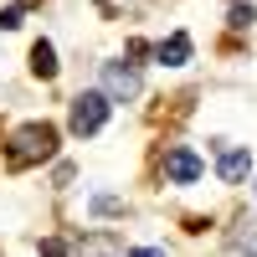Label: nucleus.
<instances>
[{
    "label": "nucleus",
    "mask_w": 257,
    "mask_h": 257,
    "mask_svg": "<svg viewBox=\"0 0 257 257\" xmlns=\"http://www.w3.org/2000/svg\"><path fill=\"white\" fill-rule=\"evenodd\" d=\"M57 155V128L52 123H26L11 134V165H41Z\"/></svg>",
    "instance_id": "obj_1"
},
{
    "label": "nucleus",
    "mask_w": 257,
    "mask_h": 257,
    "mask_svg": "<svg viewBox=\"0 0 257 257\" xmlns=\"http://www.w3.org/2000/svg\"><path fill=\"white\" fill-rule=\"evenodd\" d=\"M108 108H113V103H108V93H82V98H72V134H82V139H88V134H98V128L103 123H108Z\"/></svg>",
    "instance_id": "obj_2"
},
{
    "label": "nucleus",
    "mask_w": 257,
    "mask_h": 257,
    "mask_svg": "<svg viewBox=\"0 0 257 257\" xmlns=\"http://www.w3.org/2000/svg\"><path fill=\"white\" fill-rule=\"evenodd\" d=\"M139 88H144V77L134 67H123V62H103V93H108V103L113 98H139Z\"/></svg>",
    "instance_id": "obj_3"
},
{
    "label": "nucleus",
    "mask_w": 257,
    "mask_h": 257,
    "mask_svg": "<svg viewBox=\"0 0 257 257\" xmlns=\"http://www.w3.org/2000/svg\"><path fill=\"white\" fill-rule=\"evenodd\" d=\"M201 155H196V149H170V155H165V175L170 180H175V185H190V180H201Z\"/></svg>",
    "instance_id": "obj_4"
},
{
    "label": "nucleus",
    "mask_w": 257,
    "mask_h": 257,
    "mask_svg": "<svg viewBox=\"0 0 257 257\" xmlns=\"http://www.w3.org/2000/svg\"><path fill=\"white\" fill-rule=\"evenodd\" d=\"M216 170H221V180H226V185H237V180H247V170H252V155H247V149H221Z\"/></svg>",
    "instance_id": "obj_5"
},
{
    "label": "nucleus",
    "mask_w": 257,
    "mask_h": 257,
    "mask_svg": "<svg viewBox=\"0 0 257 257\" xmlns=\"http://www.w3.org/2000/svg\"><path fill=\"white\" fill-rule=\"evenodd\" d=\"M160 62H165V67H185V62H190V36L175 31L170 41H160Z\"/></svg>",
    "instance_id": "obj_6"
},
{
    "label": "nucleus",
    "mask_w": 257,
    "mask_h": 257,
    "mask_svg": "<svg viewBox=\"0 0 257 257\" xmlns=\"http://www.w3.org/2000/svg\"><path fill=\"white\" fill-rule=\"evenodd\" d=\"M82 257H123V247H118L113 231H93V237L82 242Z\"/></svg>",
    "instance_id": "obj_7"
},
{
    "label": "nucleus",
    "mask_w": 257,
    "mask_h": 257,
    "mask_svg": "<svg viewBox=\"0 0 257 257\" xmlns=\"http://www.w3.org/2000/svg\"><path fill=\"white\" fill-rule=\"evenodd\" d=\"M31 72H36V77H57V52H52V41H36V47H31Z\"/></svg>",
    "instance_id": "obj_8"
},
{
    "label": "nucleus",
    "mask_w": 257,
    "mask_h": 257,
    "mask_svg": "<svg viewBox=\"0 0 257 257\" xmlns=\"http://www.w3.org/2000/svg\"><path fill=\"white\" fill-rule=\"evenodd\" d=\"M252 16H257V11H252V0H247V6L237 0V6H231V16H226V21H231V26H237V31H242V26H252Z\"/></svg>",
    "instance_id": "obj_9"
},
{
    "label": "nucleus",
    "mask_w": 257,
    "mask_h": 257,
    "mask_svg": "<svg viewBox=\"0 0 257 257\" xmlns=\"http://www.w3.org/2000/svg\"><path fill=\"white\" fill-rule=\"evenodd\" d=\"M21 26V6H6V11H0V31H16Z\"/></svg>",
    "instance_id": "obj_10"
},
{
    "label": "nucleus",
    "mask_w": 257,
    "mask_h": 257,
    "mask_svg": "<svg viewBox=\"0 0 257 257\" xmlns=\"http://www.w3.org/2000/svg\"><path fill=\"white\" fill-rule=\"evenodd\" d=\"M93 211H98V216H113L118 201H113V196H93Z\"/></svg>",
    "instance_id": "obj_11"
},
{
    "label": "nucleus",
    "mask_w": 257,
    "mask_h": 257,
    "mask_svg": "<svg viewBox=\"0 0 257 257\" xmlns=\"http://www.w3.org/2000/svg\"><path fill=\"white\" fill-rule=\"evenodd\" d=\"M41 257H67V242H57V237H47V242H41Z\"/></svg>",
    "instance_id": "obj_12"
},
{
    "label": "nucleus",
    "mask_w": 257,
    "mask_h": 257,
    "mask_svg": "<svg viewBox=\"0 0 257 257\" xmlns=\"http://www.w3.org/2000/svg\"><path fill=\"white\" fill-rule=\"evenodd\" d=\"M123 257H165V247H134V252H123Z\"/></svg>",
    "instance_id": "obj_13"
},
{
    "label": "nucleus",
    "mask_w": 257,
    "mask_h": 257,
    "mask_svg": "<svg viewBox=\"0 0 257 257\" xmlns=\"http://www.w3.org/2000/svg\"><path fill=\"white\" fill-rule=\"evenodd\" d=\"M247 257H257V237H247Z\"/></svg>",
    "instance_id": "obj_14"
}]
</instances>
